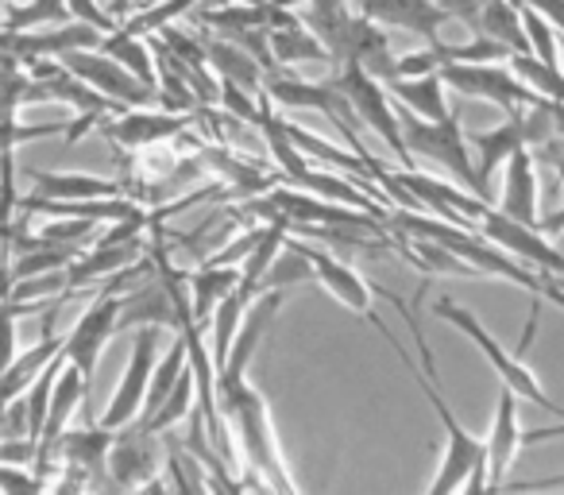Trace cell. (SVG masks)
<instances>
[{"label": "cell", "instance_id": "cell-32", "mask_svg": "<svg viewBox=\"0 0 564 495\" xmlns=\"http://www.w3.org/2000/svg\"><path fill=\"white\" fill-rule=\"evenodd\" d=\"M205 464L189 453L182 441H171L166 445V472H171V487H182V492H205L213 487V476H202Z\"/></svg>", "mask_w": 564, "mask_h": 495}, {"label": "cell", "instance_id": "cell-5", "mask_svg": "<svg viewBox=\"0 0 564 495\" xmlns=\"http://www.w3.org/2000/svg\"><path fill=\"white\" fill-rule=\"evenodd\" d=\"M433 314H437L441 322L453 325V330H460L464 337H468L471 345H476L479 353L487 356V364H491V372L499 376V384L514 387L518 399H525V402H533V407L549 410L553 418H564V407H561V402L549 399L545 387H541V379H538V372H533L530 364H525V356L507 353V348H502L499 341H495L491 333H487V325L479 322V318L471 314V310H464L460 302H453V299H437Z\"/></svg>", "mask_w": 564, "mask_h": 495}, {"label": "cell", "instance_id": "cell-14", "mask_svg": "<svg viewBox=\"0 0 564 495\" xmlns=\"http://www.w3.org/2000/svg\"><path fill=\"white\" fill-rule=\"evenodd\" d=\"M194 120V112H171L143 105V109H120L117 117L105 120V136H109L112 148L148 151L155 143H174L178 136H186Z\"/></svg>", "mask_w": 564, "mask_h": 495}, {"label": "cell", "instance_id": "cell-35", "mask_svg": "<svg viewBox=\"0 0 564 495\" xmlns=\"http://www.w3.org/2000/svg\"><path fill=\"white\" fill-rule=\"evenodd\" d=\"M63 125H20L17 117L0 120V155H9V151L24 148L32 140H47V136H63Z\"/></svg>", "mask_w": 564, "mask_h": 495}, {"label": "cell", "instance_id": "cell-45", "mask_svg": "<svg viewBox=\"0 0 564 495\" xmlns=\"http://www.w3.org/2000/svg\"><path fill=\"white\" fill-rule=\"evenodd\" d=\"M135 4H143V9H151V4H159V0H135Z\"/></svg>", "mask_w": 564, "mask_h": 495}, {"label": "cell", "instance_id": "cell-40", "mask_svg": "<svg viewBox=\"0 0 564 495\" xmlns=\"http://www.w3.org/2000/svg\"><path fill=\"white\" fill-rule=\"evenodd\" d=\"M518 9H533V12H541V17L549 20V24L556 28V32H561V40H564V0H514Z\"/></svg>", "mask_w": 564, "mask_h": 495}, {"label": "cell", "instance_id": "cell-48", "mask_svg": "<svg viewBox=\"0 0 564 495\" xmlns=\"http://www.w3.org/2000/svg\"><path fill=\"white\" fill-rule=\"evenodd\" d=\"M101 4H105V0H101Z\"/></svg>", "mask_w": 564, "mask_h": 495}, {"label": "cell", "instance_id": "cell-43", "mask_svg": "<svg viewBox=\"0 0 564 495\" xmlns=\"http://www.w3.org/2000/svg\"><path fill=\"white\" fill-rule=\"evenodd\" d=\"M286 4H299V0H286ZM302 4H314V9H337V4H348V0H302Z\"/></svg>", "mask_w": 564, "mask_h": 495}, {"label": "cell", "instance_id": "cell-16", "mask_svg": "<svg viewBox=\"0 0 564 495\" xmlns=\"http://www.w3.org/2000/svg\"><path fill=\"white\" fill-rule=\"evenodd\" d=\"M360 17L376 20L379 28H399V32L422 35L425 43L441 40V28L448 24V12L441 0H348Z\"/></svg>", "mask_w": 564, "mask_h": 495}, {"label": "cell", "instance_id": "cell-1", "mask_svg": "<svg viewBox=\"0 0 564 495\" xmlns=\"http://www.w3.org/2000/svg\"><path fill=\"white\" fill-rule=\"evenodd\" d=\"M217 407L220 418H225L228 441H232V464H240L248 472L243 487H271V492L282 495L299 492V484L291 476V464L282 461L271 407H267L263 395L248 379H236V384L217 387Z\"/></svg>", "mask_w": 564, "mask_h": 495}, {"label": "cell", "instance_id": "cell-10", "mask_svg": "<svg viewBox=\"0 0 564 495\" xmlns=\"http://www.w3.org/2000/svg\"><path fill=\"white\" fill-rule=\"evenodd\" d=\"M159 325H135V341H132V356H128V368L120 376L117 391H112L109 407H105L101 422L109 430L135 422L143 415V402H148V387H151V372L159 361Z\"/></svg>", "mask_w": 564, "mask_h": 495}, {"label": "cell", "instance_id": "cell-2", "mask_svg": "<svg viewBox=\"0 0 564 495\" xmlns=\"http://www.w3.org/2000/svg\"><path fill=\"white\" fill-rule=\"evenodd\" d=\"M391 345H394V353H399V361L414 372L417 387L425 391L430 407L437 410V422H441V430H445V449H441L437 476L430 480V495H453V492L479 495V492H491V476H487V441L471 438V433L456 422V415L448 410L445 395L437 391V379H430L406 353H402L399 337H391Z\"/></svg>", "mask_w": 564, "mask_h": 495}, {"label": "cell", "instance_id": "cell-3", "mask_svg": "<svg viewBox=\"0 0 564 495\" xmlns=\"http://www.w3.org/2000/svg\"><path fill=\"white\" fill-rule=\"evenodd\" d=\"M302 20H306L317 32V40L329 47L333 63L364 66V71L376 74L379 82L394 78V63H399V58L391 55L387 32L376 20L360 17L352 4H337V9H314V4H306Z\"/></svg>", "mask_w": 564, "mask_h": 495}, {"label": "cell", "instance_id": "cell-24", "mask_svg": "<svg viewBox=\"0 0 564 495\" xmlns=\"http://www.w3.org/2000/svg\"><path fill=\"white\" fill-rule=\"evenodd\" d=\"M240 279H243L240 268H232V263H197V268L189 271V302H194L197 322L202 325L209 322L213 310L240 287Z\"/></svg>", "mask_w": 564, "mask_h": 495}, {"label": "cell", "instance_id": "cell-41", "mask_svg": "<svg viewBox=\"0 0 564 495\" xmlns=\"http://www.w3.org/2000/svg\"><path fill=\"white\" fill-rule=\"evenodd\" d=\"M549 441H564V418H556L553 426H538V430H522V449H525V445H549Z\"/></svg>", "mask_w": 564, "mask_h": 495}, {"label": "cell", "instance_id": "cell-44", "mask_svg": "<svg viewBox=\"0 0 564 495\" xmlns=\"http://www.w3.org/2000/svg\"><path fill=\"white\" fill-rule=\"evenodd\" d=\"M556 248H561V252H564V228H561V233H556Z\"/></svg>", "mask_w": 564, "mask_h": 495}, {"label": "cell", "instance_id": "cell-30", "mask_svg": "<svg viewBox=\"0 0 564 495\" xmlns=\"http://www.w3.org/2000/svg\"><path fill=\"white\" fill-rule=\"evenodd\" d=\"M197 407V376H194V364H189L186 372H182V379L174 384V391L166 395V402L155 410L151 418H140L143 426H148L151 433H166L174 430V426L186 422V415Z\"/></svg>", "mask_w": 564, "mask_h": 495}, {"label": "cell", "instance_id": "cell-39", "mask_svg": "<svg viewBox=\"0 0 564 495\" xmlns=\"http://www.w3.org/2000/svg\"><path fill=\"white\" fill-rule=\"evenodd\" d=\"M35 453H40V441L35 438H0V464H32L35 469Z\"/></svg>", "mask_w": 564, "mask_h": 495}, {"label": "cell", "instance_id": "cell-13", "mask_svg": "<svg viewBox=\"0 0 564 495\" xmlns=\"http://www.w3.org/2000/svg\"><path fill=\"white\" fill-rule=\"evenodd\" d=\"M479 233L491 244H499L502 252H510L514 260L530 263V268L545 271V276H564V252L556 248V240H549L541 228L522 225V220L507 217L502 209H487L479 217Z\"/></svg>", "mask_w": 564, "mask_h": 495}, {"label": "cell", "instance_id": "cell-28", "mask_svg": "<svg viewBox=\"0 0 564 495\" xmlns=\"http://www.w3.org/2000/svg\"><path fill=\"white\" fill-rule=\"evenodd\" d=\"M251 299L256 294L251 291H243V287H236L232 294H228L225 302H220L217 310H213V333H209V353H213V364H225L228 361V353H232V341H236V333H240V325H243V318H248V306H251Z\"/></svg>", "mask_w": 564, "mask_h": 495}, {"label": "cell", "instance_id": "cell-22", "mask_svg": "<svg viewBox=\"0 0 564 495\" xmlns=\"http://www.w3.org/2000/svg\"><path fill=\"white\" fill-rule=\"evenodd\" d=\"M394 105L422 120H445L453 117L448 109V86L441 74H417V78H391L387 82Z\"/></svg>", "mask_w": 564, "mask_h": 495}, {"label": "cell", "instance_id": "cell-20", "mask_svg": "<svg viewBox=\"0 0 564 495\" xmlns=\"http://www.w3.org/2000/svg\"><path fill=\"white\" fill-rule=\"evenodd\" d=\"M541 182H538V163H533V151L522 148L507 159L502 166V190H499V202L495 209H502L507 217L522 220V225H541V213H538V202H541Z\"/></svg>", "mask_w": 564, "mask_h": 495}, {"label": "cell", "instance_id": "cell-18", "mask_svg": "<svg viewBox=\"0 0 564 495\" xmlns=\"http://www.w3.org/2000/svg\"><path fill=\"white\" fill-rule=\"evenodd\" d=\"M299 244H302V252H306L310 268H314L317 283H322L337 302H345L356 318H368V322H376L379 314H376V306H371V299H376V287H371L356 268H348L345 260L322 252L317 244H310V240H299Z\"/></svg>", "mask_w": 564, "mask_h": 495}, {"label": "cell", "instance_id": "cell-36", "mask_svg": "<svg viewBox=\"0 0 564 495\" xmlns=\"http://www.w3.org/2000/svg\"><path fill=\"white\" fill-rule=\"evenodd\" d=\"M51 480L40 476L32 464H0V492L4 495H32V492H47Z\"/></svg>", "mask_w": 564, "mask_h": 495}, {"label": "cell", "instance_id": "cell-9", "mask_svg": "<svg viewBox=\"0 0 564 495\" xmlns=\"http://www.w3.org/2000/svg\"><path fill=\"white\" fill-rule=\"evenodd\" d=\"M120 299L124 294L112 291L109 283H101L94 291V299L86 302V310L78 314V322H74V330L66 333V361L74 364L78 372H86L89 379H94L97 372V361H101L105 345L112 341V333H117V322H120Z\"/></svg>", "mask_w": 564, "mask_h": 495}, {"label": "cell", "instance_id": "cell-37", "mask_svg": "<svg viewBox=\"0 0 564 495\" xmlns=\"http://www.w3.org/2000/svg\"><path fill=\"white\" fill-rule=\"evenodd\" d=\"M20 209V190H17V151L0 155V225H12Z\"/></svg>", "mask_w": 564, "mask_h": 495}, {"label": "cell", "instance_id": "cell-4", "mask_svg": "<svg viewBox=\"0 0 564 495\" xmlns=\"http://www.w3.org/2000/svg\"><path fill=\"white\" fill-rule=\"evenodd\" d=\"M399 109V105H394ZM399 125H402V140H406V151L414 159H430L433 166H441L445 174H453L464 190L479 194L484 202H491V190L479 182L476 159H471V148L464 140L460 117H445V120H422L414 112L399 109Z\"/></svg>", "mask_w": 564, "mask_h": 495}, {"label": "cell", "instance_id": "cell-46", "mask_svg": "<svg viewBox=\"0 0 564 495\" xmlns=\"http://www.w3.org/2000/svg\"><path fill=\"white\" fill-rule=\"evenodd\" d=\"M553 279H556V283H561V287H564V276H553Z\"/></svg>", "mask_w": 564, "mask_h": 495}, {"label": "cell", "instance_id": "cell-19", "mask_svg": "<svg viewBox=\"0 0 564 495\" xmlns=\"http://www.w3.org/2000/svg\"><path fill=\"white\" fill-rule=\"evenodd\" d=\"M487 476H491V492L507 487V472L514 464L518 449H522V426H518V391L499 384L495 395V415L491 430H487Z\"/></svg>", "mask_w": 564, "mask_h": 495}, {"label": "cell", "instance_id": "cell-26", "mask_svg": "<svg viewBox=\"0 0 564 495\" xmlns=\"http://www.w3.org/2000/svg\"><path fill=\"white\" fill-rule=\"evenodd\" d=\"M471 35H487V40L502 43L510 55H530V40H525L522 9L514 0H491L484 4V12L476 17V24L468 28Z\"/></svg>", "mask_w": 564, "mask_h": 495}, {"label": "cell", "instance_id": "cell-29", "mask_svg": "<svg viewBox=\"0 0 564 495\" xmlns=\"http://www.w3.org/2000/svg\"><path fill=\"white\" fill-rule=\"evenodd\" d=\"M70 4L66 0H12L4 12V32H28V28L70 24Z\"/></svg>", "mask_w": 564, "mask_h": 495}, {"label": "cell", "instance_id": "cell-38", "mask_svg": "<svg viewBox=\"0 0 564 495\" xmlns=\"http://www.w3.org/2000/svg\"><path fill=\"white\" fill-rule=\"evenodd\" d=\"M70 4V17L82 20V24H94L97 32H117V17H112L109 9H105L101 0H66Z\"/></svg>", "mask_w": 564, "mask_h": 495}, {"label": "cell", "instance_id": "cell-47", "mask_svg": "<svg viewBox=\"0 0 564 495\" xmlns=\"http://www.w3.org/2000/svg\"><path fill=\"white\" fill-rule=\"evenodd\" d=\"M561 55H564V40H561Z\"/></svg>", "mask_w": 564, "mask_h": 495}, {"label": "cell", "instance_id": "cell-27", "mask_svg": "<svg viewBox=\"0 0 564 495\" xmlns=\"http://www.w3.org/2000/svg\"><path fill=\"white\" fill-rule=\"evenodd\" d=\"M101 51L105 55H112L117 58L124 71H132L140 82H148L151 89H155V97H159V66H155V51L143 43V35H132V32H124V28H117V32H109L101 40Z\"/></svg>", "mask_w": 564, "mask_h": 495}, {"label": "cell", "instance_id": "cell-12", "mask_svg": "<svg viewBox=\"0 0 564 495\" xmlns=\"http://www.w3.org/2000/svg\"><path fill=\"white\" fill-rule=\"evenodd\" d=\"M105 32H97L94 24H51V28H28V32H4L0 28V51L12 58H20L24 66L32 63H47V58H63L70 51H86V47H101Z\"/></svg>", "mask_w": 564, "mask_h": 495}, {"label": "cell", "instance_id": "cell-31", "mask_svg": "<svg viewBox=\"0 0 564 495\" xmlns=\"http://www.w3.org/2000/svg\"><path fill=\"white\" fill-rule=\"evenodd\" d=\"M507 66H510V71H514L518 78H522L525 86H530L538 97L564 105V71H561V66H549V63H541V58H533V55H510V58H507Z\"/></svg>", "mask_w": 564, "mask_h": 495}, {"label": "cell", "instance_id": "cell-21", "mask_svg": "<svg viewBox=\"0 0 564 495\" xmlns=\"http://www.w3.org/2000/svg\"><path fill=\"white\" fill-rule=\"evenodd\" d=\"M471 148H476L479 182H484V186L491 190L495 171H502V166H507V159L514 155V151L530 148V143H525L522 117H518V112H510V117L502 120V125L484 128V132H471Z\"/></svg>", "mask_w": 564, "mask_h": 495}, {"label": "cell", "instance_id": "cell-42", "mask_svg": "<svg viewBox=\"0 0 564 495\" xmlns=\"http://www.w3.org/2000/svg\"><path fill=\"white\" fill-rule=\"evenodd\" d=\"M514 487H564V476H549V480H525V484Z\"/></svg>", "mask_w": 564, "mask_h": 495}, {"label": "cell", "instance_id": "cell-25", "mask_svg": "<svg viewBox=\"0 0 564 495\" xmlns=\"http://www.w3.org/2000/svg\"><path fill=\"white\" fill-rule=\"evenodd\" d=\"M205 51H209V66L217 71L220 82H232V86L248 89V94H263L267 86V71L248 55L243 47H236L232 40H205Z\"/></svg>", "mask_w": 564, "mask_h": 495}, {"label": "cell", "instance_id": "cell-8", "mask_svg": "<svg viewBox=\"0 0 564 495\" xmlns=\"http://www.w3.org/2000/svg\"><path fill=\"white\" fill-rule=\"evenodd\" d=\"M166 469V456H159V433H151L148 426L135 422L120 426L109 449V480L128 492H151V487H171L166 480H159L155 472Z\"/></svg>", "mask_w": 564, "mask_h": 495}, {"label": "cell", "instance_id": "cell-15", "mask_svg": "<svg viewBox=\"0 0 564 495\" xmlns=\"http://www.w3.org/2000/svg\"><path fill=\"white\" fill-rule=\"evenodd\" d=\"M117 430H109L105 422H89L82 430H66L58 441V456H63V476H55L58 492H70V487H89L94 484V472H109V449Z\"/></svg>", "mask_w": 564, "mask_h": 495}, {"label": "cell", "instance_id": "cell-7", "mask_svg": "<svg viewBox=\"0 0 564 495\" xmlns=\"http://www.w3.org/2000/svg\"><path fill=\"white\" fill-rule=\"evenodd\" d=\"M441 78H445L448 94L471 97V101H491L507 117L538 101V94L510 66L499 63H448L441 66Z\"/></svg>", "mask_w": 564, "mask_h": 495}, {"label": "cell", "instance_id": "cell-17", "mask_svg": "<svg viewBox=\"0 0 564 495\" xmlns=\"http://www.w3.org/2000/svg\"><path fill=\"white\" fill-rule=\"evenodd\" d=\"M271 55H274V66H325L333 63L329 47L317 40L314 28L302 20V12H294V4L279 0V12H274L271 28Z\"/></svg>", "mask_w": 564, "mask_h": 495}, {"label": "cell", "instance_id": "cell-11", "mask_svg": "<svg viewBox=\"0 0 564 495\" xmlns=\"http://www.w3.org/2000/svg\"><path fill=\"white\" fill-rule=\"evenodd\" d=\"M58 63H63L70 74H78L82 82H89L97 94L112 97L120 109H143V105L155 101V89H151L148 82L135 78L132 71H124V66H120L112 55H105L101 47L70 51V55H63Z\"/></svg>", "mask_w": 564, "mask_h": 495}, {"label": "cell", "instance_id": "cell-33", "mask_svg": "<svg viewBox=\"0 0 564 495\" xmlns=\"http://www.w3.org/2000/svg\"><path fill=\"white\" fill-rule=\"evenodd\" d=\"M522 24H525V40H530V55L541 58V63L549 66H561V32H556L553 24H549L541 12L525 9L522 4Z\"/></svg>", "mask_w": 564, "mask_h": 495}, {"label": "cell", "instance_id": "cell-34", "mask_svg": "<svg viewBox=\"0 0 564 495\" xmlns=\"http://www.w3.org/2000/svg\"><path fill=\"white\" fill-rule=\"evenodd\" d=\"M28 82H32L28 66L20 63V58H12V55L0 51V120L17 117V109L24 105Z\"/></svg>", "mask_w": 564, "mask_h": 495}, {"label": "cell", "instance_id": "cell-6", "mask_svg": "<svg viewBox=\"0 0 564 495\" xmlns=\"http://www.w3.org/2000/svg\"><path fill=\"white\" fill-rule=\"evenodd\" d=\"M333 86L345 94V101L352 105L356 120H360L364 128H371L391 155H399L406 166H414V155H410L406 140H402L399 109H394V97H391V89H387V82H379L376 74H368L364 66H340Z\"/></svg>", "mask_w": 564, "mask_h": 495}, {"label": "cell", "instance_id": "cell-23", "mask_svg": "<svg viewBox=\"0 0 564 495\" xmlns=\"http://www.w3.org/2000/svg\"><path fill=\"white\" fill-rule=\"evenodd\" d=\"M28 179L35 182V194L55 197V202H94V197H112L124 194V182L117 179H97V174H78V171H28Z\"/></svg>", "mask_w": 564, "mask_h": 495}]
</instances>
